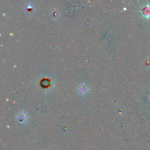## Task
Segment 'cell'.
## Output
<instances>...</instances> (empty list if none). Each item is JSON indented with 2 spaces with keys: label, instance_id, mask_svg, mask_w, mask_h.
<instances>
[{
  "label": "cell",
  "instance_id": "1",
  "mask_svg": "<svg viewBox=\"0 0 150 150\" xmlns=\"http://www.w3.org/2000/svg\"><path fill=\"white\" fill-rule=\"evenodd\" d=\"M144 13L147 15V16H150V7H147Z\"/></svg>",
  "mask_w": 150,
  "mask_h": 150
}]
</instances>
